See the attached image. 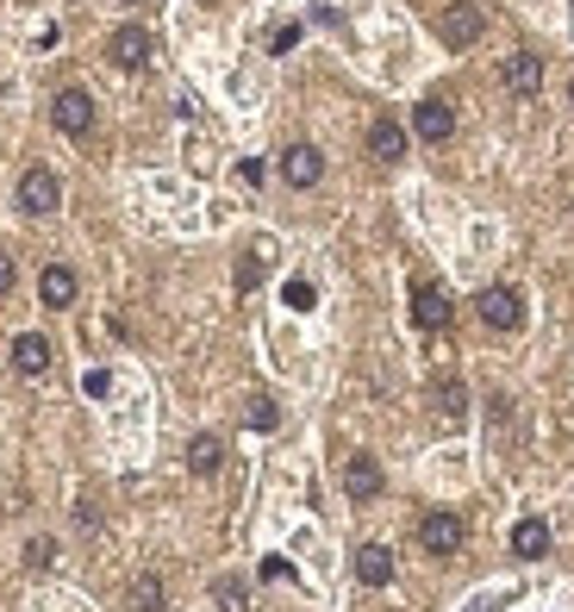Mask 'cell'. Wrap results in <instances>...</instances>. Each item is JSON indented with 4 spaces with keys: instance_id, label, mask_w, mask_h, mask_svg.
Returning a JSON list of instances; mask_svg holds the SVG:
<instances>
[{
    "instance_id": "obj_1",
    "label": "cell",
    "mask_w": 574,
    "mask_h": 612,
    "mask_svg": "<svg viewBox=\"0 0 574 612\" xmlns=\"http://www.w3.org/2000/svg\"><path fill=\"white\" fill-rule=\"evenodd\" d=\"M462 537H468V525H462L450 506H438V513L419 518V550H424V556H456Z\"/></svg>"
},
{
    "instance_id": "obj_2",
    "label": "cell",
    "mask_w": 574,
    "mask_h": 612,
    "mask_svg": "<svg viewBox=\"0 0 574 612\" xmlns=\"http://www.w3.org/2000/svg\"><path fill=\"white\" fill-rule=\"evenodd\" d=\"M475 313L487 331H518L525 326V294H518V287H487L475 300Z\"/></svg>"
},
{
    "instance_id": "obj_3",
    "label": "cell",
    "mask_w": 574,
    "mask_h": 612,
    "mask_svg": "<svg viewBox=\"0 0 574 612\" xmlns=\"http://www.w3.org/2000/svg\"><path fill=\"white\" fill-rule=\"evenodd\" d=\"M438 32H443L450 51H468V44H481L487 20H481V7H468V0H450V7H443V20H438Z\"/></svg>"
},
{
    "instance_id": "obj_4",
    "label": "cell",
    "mask_w": 574,
    "mask_h": 612,
    "mask_svg": "<svg viewBox=\"0 0 574 612\" xmlns=\"http://www.w3.org/2000/svg\"><path fill=\"white\" fill-rule=\"evenodd\" d=\"M51 119H57L63 138H88L95 132V100H88V88H63V95L51 100Z\"/></svg>"
},
{
    "instance_id": "obj_5",
    "label": "cell",
    "mask_w": 574,
    "mask_h": 612,
    "mask_svg": "<svg viewBox=\"0 0 574 612\" xmlns=\"http://www.w3.org/2000/svg\"><path fill=\"white\" fill-rule=\"evenodd\" d=\"M107 57H113V69H144L156 57V39L144 25H119L113 39H107Z\"/></svg>"
},
{
    "instance_id": "obj_6",
    "label": "cell",
    "mask_w": 574,
    "mask_h": 612,
    "mask_svg": "<svg viewBox=\"0 0 574 612\" xmlns=\"http://www.w3.org/2000/svg\"><path fill=\"white\" fill-rule=\"evenodd\" d=\"M57 200H63V182L51 170H25L20 175V212L44 219V212H57Z\"/></svg>"
},
{
    "instance_id": "obj_7",
    "label": "cell",
    "mask_w": 574,
    "mask_h": 612,
    "mask_svg": "<svg viewBox=\"0 0 574 612\" xmlns=\"http://www.w3.org/2000/svg\"><path fill=\"white\" fill-rule=\"evenodd\" d=\"M387 488V476H382V462L368 457V450H356V457L344 462V494L356 500V506H368V500Z\"/></svg>"
},
{
    "instance_id": "obj_8",
    "label": "cell",
    "mask_w": 574,
    "mask_h": 612,
    "mask_svg": "<svg viewBox=\"0 0 574 612\" xmlns=\"http://www.w3.org/2000/svg\"><path fill=\"white\" fill-rule=\"evenodd\" d=\"M412 326L419 331H443L450 326V294L438 282H412Z\"/></svg>"
},
{
    "instance_id": "obj_9",
    "label": "cell",
    "mask_w": 574,
    "mask_h": 612,
    "mask_svg": "<svg viewBox=\"0 0 574 612\" xmlns=\"http://www.w3.org/2000/svg\"><path fill=\"white\" fill-rule=\"evenodd\" d=\"M499 81H506V95H518V100H531L537 88H543V63L531 57V51H512V57L499 63Z\"/></svg>"
},
{
    "instance_id": "obj_10",
    "label": "cell",
    "mask_w": 574,
    "mask_h": 612,
    "mask_svg": "<svg viewBox=\"0 0 574 612\" xmlns=\"http://www.w3.org/2000/svg\"><path fill=\"white\" fill-rule=\"evenodd\" d=\"M282 175H287V188H319L325 156L312 151V144H287V151H282Z\"/></svg>"
},
{
    "instance_id": "obj_11",
    "label": "cell",
    "mask_w": 574,
    "mask_h": 612,
    "mask_svg": "<svg viewBox=\"0 0 574 612\" xmlns=\"http://www.w3.org/2000/svg\"><path fill=\"white\" fill-rule=\"evenodd\" d=\"M412 132L424 144H443V138L456 132V113H450V100H419V113H412Z\"/></svg>"
},
{
    "instance_id": "obj_12",
    "label": "cell",
    "mask_w": 574,
    "mask_h": 612,
    "mask_svg": "<svg viewBox=\"0 0 574 612\" xmlns=\"http://www.w3.org/2000/svg\"><path fill=\"white\" fill-rule=\"evenodd\" d=\"M368 156H375V163H400L406 156V125L400 119H375V125H368Z\"/></svg>"
},
{
    "instance_id": "obj_13",
    "label": "cell",
    "mask_w": 574,
    "mask_h": 612,
    "mask_svg": "<svg viewBox=\"0 0 574 612\" xmlns=\"http://www.w3.org/2000/svg\"><path fill=\"white\" fill-rule=\"evenodd\" d=\"M13 369H20V375H44V369H51V338H44V331H20V338H13Z\"/></svg>"
},
{
    "instance_id": "obj_14",
    "label": "cell",
    "mask_w": 574,
    "mask_h": 612,
    "mask_svg": "<svg viewBox=\"0 0 574 612\" xmlns=\"http://www.w3.org/2000/svg\"><path fill=\"white\" fill-rule=\"evenodd\" d=\"M356 581H363V588H387V581H394V550H387V544H363V550H356Z\"/></svg>"
},
{
    "instance_id": "obj_15",
    "label": "cell",
    "mask_w": 574,
    "mask_h": 612,
    "mask_svg": "<svg viewBox=\"0 0 574 612\" xmlns=\"http://www.w3.org/2000/svg\"><path fill=\"white\" fill-rule=\"evenodd\" d=\"M188 469H194L200 481H207V476H219V469H225V444L212 438V431H200V438L188 444Z\"/></svg>"
},
{
    "instance_id": "obj_16",
    "label": "cell",
    "mask_w": 574,
    "mask_h": 612,
    "mask_svg": "<svg viewBox=\"0 0 574 612\" xmlns=\"http://www.w3.org/2000/svg\"><path fill=\"white\" fill-rule=\"evenodd\" d=\"M38 300L44 306H69V300H76V269H63V263L44 269V275H38Z\"/></svg>"
},
{
    "instance_id": "obj_17",
    "label": "cell",
    "mask_w": 574,
    "mask_h": 612,
    "mask_svg": "<svg viewBox=\"0 0 574 612\" xmlns=\"http://www.w3.org/2000/svg\"><path fill=\"white\" fill-rule=\"evenodd\" d=\"M431 406H438L443 419L456 425L462 413H468V387H462L456 375H438V382H431Z\"/></svg>"
},
{
    "instance_id": "obj_18",
    "label": "cell",
    "mask_w": 574,
    "mask_h": 612,
    "mask_svg": "<svg viewBox=\"0 0 574 612\" xmlns=\"http://www.w3.org/2000/svg\"><path fill=\"white\" fill-rule=\"evenodd\" d=\"M543 550H550V525H543V518H518L512 525V556L531 562V556H543Z\"/></svg>"
},
{
    "instance_id": "obj_19",
    "label": "cell",
    "mask_w": 574,
    "mask_h": 612,
    "mask_svg": "<svg viewBox=\"0 0 574 612\" xmlns=\"http://www.w3.org/2000/svg\"><path fill=\"white\" fill-rule=\"evenodd\" d=\"M169 588H163V575H132V593H125V606L132 612H163Z\"/></svg>"
},
{
    "instance_id": "obj_20",
    "label": "cell",
    "mask_w": 574,
    "mask_h": 612,
    "mask_svg": "<svg viewBox=\"0 0 574 612\" xmlns=\"http://www.w3.org/2000/svg\"><path fill=\"white\" fill-rule=\"evenodd\" d=\"M51 562H57V544H51V537H32V544H25V569L44 575Z\"/></svg>"
},
{
    "instance_id": "obj_21",
    "label": "cell",
    "mask_w": 574,
    "mask_h": 612,
    "mask_svg": "<svg viewBox=\"0 0 574 612\" xmlns=\"http://www.w3.org/2000/svg\"><path fill=\"white\" fill-rule=\"evenodd\" d=\"M250 425H256V431H275V425H282V406L268 401V394H256V401H250Z\"/></svg>"
},
{
    "instance_id": "obj_22",
    "label": "cell",
    "mask_w": 574,
    "mask_h": 612,
    "mask_svg": "<svg viewBox=\"0 0 574 612\" xmlns=\"http://www.w3.org/2000/svg\"><path fill=\"white\" fill-rule=\"evenodd\" d=\"M212 600H219L225 612H244V581H238V575H225V581L212 588Z\"/></svg>"
},
{
    "instance_id": "obj_23",
    "label": "cell",
    "mask_w": 574,
    "mask_h": 612,
    "mask_svg": "<svg viewBox=\"0 0 574 612\" xmlns=\"http://www.w3.org/2000/svg\"><path fill=\"white\" fill-rule=\"evenodd\" d=\"M263 282V256H244V263H238V287H256Z\"/></svg>"
},
{
    "instance_id": "obj_24",
    "label": "cell",
    "mask_w": 574,
    "mask_h": 612,
    "mask_svg": "<svg viewBox=\"0 0 574 612\" xmlns=\"http://www.w3.org/2000/svg\"><path fill=\"white\" fill-rule=\"evenodd\" d=\"M13 275H20V269H13V256H7V250H0V300L13 294Z\"/></svg>"
},
{
    "instance_id": "obj_25",
    "label": "cell",
    "mask_w": 574,
    "mask_h": 612,
    "mask_svg": "<svg viewBox=\"0 0 574 612\" xmlns=\"http://www.w3.org/2000/svg\"><path fill=\"white\" fill-rule=\"evenodd\" d=\"M475 612H499V606H494V600H487V606H475Z\"/></svg>"
},
{
    "instance_id": "obj_26",
    "label": "cell",
    "mask_w": 574,
    "mask_h": 612,
    "mask_svg": "<svg viewBox=\"0 0 574 612\" xmlns=\"http://www.w3.org/2000/svg\"><path fill=\"white\" fill-rule=\"evenodd\" d=\"M125 7H137V0H125Z\"/></svg>"
},
{
    "instance_id": "obj_27",
    "label": "cell",
    "mask_w": 574,
    "mask_h": 612,
    "mask_svg": "<svg viewBox=\"0 0 574 612\" xmlns=\"http://www.w3.org/2000/svg\"><path fill=\"white\" fill-rule=\"evenodd\" d=\"M569 100H574V88H569Z\"/></svg>"
}]
</instances>
